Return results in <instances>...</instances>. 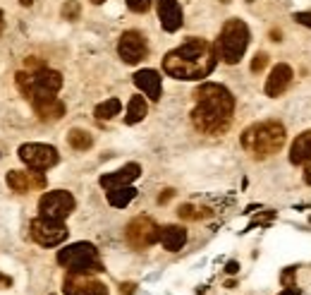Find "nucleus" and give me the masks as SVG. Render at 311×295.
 I'll return each mask as SVG.
<instances>
[{
  "instance_id": "obj_1",
  "label": "nucleus",
  "mask_w": 311,
  "mask_h": 295,
  "mask_svg": "<svg viewBox=\"0 0 311 295\" xmlns=\"http://www.w3.org/2000/svg\"><path fill=\"white\" fill-rule=\"evenodd\" d=\"M218 63V50L206 39H187L180 48L163 58V70L175 79H204L213 72Z\"/></svg>"
},
{
  "instance_id": "obj_2",
  "label": "nucleus",
  "mask_w": 311,
  "mask_h": 295,
  "mask_svg": "<svg viewBox=\"0 0 311 295\" xmlns=\"http://www.w3.org/2000/svg\"><path fill=\"white\" fill-rule=\"evenodd\" d=\"M242 149L254 159H268L278 154L285 144V127L278 120H266L247 127L242 132Z\"/></svg>"
},
{
  "instance_id": "obj_3",
  "label": "nucleus",
  "mask_w": 311,
  "mask_h": 295,
  "mask_svg": "<svg viewBox=\"0 0 311 295\" xmlns=\"http://www.w3.org/2000/svg\"><path fill=\"white\" fill-rule=\"evenodd\" d=\"M249 46V27L242 20H228L221 29V36H218V43H215V50H218V58H223V63L228 65H237L242 60L244 50Z\"/></svg>"
},
{
  "instance_id": "obj_4",
  "label": "nucleus",
  "mask_w": 311,
  "mask_h": 295,
  "mask_svg": "<svg viewBox=\"0 0 311 295\" xmlns=\"http://www.w3.org/2000/svg\"><path fill=\"white\" fill-rule=\"evenodd\" d=\"M58 264L77 274H98L103 271V264L98 259L96 247L91 242H75L58 252Z\"/></svg>"
},
{
  "instance_id": "obj_5",
  "label": "nucleus",
  "mask_w": 311,
  "mask_h": 295,
  "mask_svg": "<svg viewBox=\"0 0 311 295\" xmlns=\"http://www.w3.org/2000/svg\"><path fill=\"white\" fill-rule=\"evenodd\" d=\"M17 86L27 98H34L39 94H58L62 86V75L56 70L43 67L39 72H17Z\"/></svg>"
},
{
  "instance_id": "obj_6",
  "label": "nucleus",
  "mask_w": 311,
  "mask_h": 295,
  "mask_svg": "<svg viewBox=\"0 0 311 295\" xmlns=\"http://www.w3.org/2000/svg\"><path fill=\"white\" fill-rule=\"evenodd\" d=\"M192 123L204 134H223V132H228L232 115L218 111V108H211V106L196 103V108L192 111Z\"/></svg>"
},
{
  "instance_id": "obj_7",
  "label": "nucleus",
  "mask_w": 311,
  "mask_h": 295,
  "mask_svg": "<svg viewBox=\"0 0 311 295\" xmlns=\"http://www.w3.org/2000/svg\"><path fill=\"white\" fill-rule=\"evenodd\" d=\"M124 238H127L130 247H134V250H146V247H151L153 242H158L160 240V228L153 223V218L137 216L127 223V228H124Z\"/></svg>"
},
{
  "instance_id": "obj_8",
  "label": "nucleus",
  "mask_w": 311,
  "mask_h": 295,
  "mask_svg": "<svg viewBox=\"0 0 311 295\" xmlns=\"http://www.w3.org/2000/svg\"><path fill=\"white\" fill-rule=\"evenodd\" d=\"M29 233L43 247H56L67 240V228H65V223L56 221V218H46V216L34 218L31 225H29Z\"/></svg>"
},
{
  "instance_id": "obj_9",
  "label": "nucleus",
  "mask_w": 311,
  "mask_h": 295,
  "mask_svg": "<svg viewBox=\"0 0 311 295\" xmlns=\"http://www.w3.org/2000/svg\"><path fill=\"white\" fill-rule=\"evenodd\" d=\"M75 197L67 190H53L39 199V211L46 218H56V221H65V218L75 211Z\"/></svg>"
},
{
  "instance_id": "obj_10",
  "label": "nucleus",
  "mask_w": 311,
  "mask_h": 295,
  "mask_svg": "<svg viewBox=\"0 0 311 295\" xmlns=\"http://www.w3.org/2000/svg\"><path fill=\"white\" fill-rule=\"evenodd\" d=\"M20 159L27 163L31 170H48L58 163V149L50 144H22L20 147Z\"/></svg>"
},
{
  "instance_id": "obj_11",
  "label": "nucleus",
  "mask_w": 311,
  "mask_h": 295,
  "mask_svg": "<svg viewBox=\"0 0 311 295\" xmlns=\"http://www.w3.org/2000/svg\"><path fill=\"white\" fill-rule=\"evenodd\" d=\"M194 98L196 103H204V106H211V108H218L223 113H235V98L232 94L225 89L223 84H213V82H206L201 84L196 92H194Z\"/></svg>"
},
{
  "instance_id": "obj_12",
  "label": "nucleus",
  "mask_w": 311,
  "mask_h": 295,
  "mask_svg": "<svg viewBox=\"0 0 311 295\" xmlns=\"http://www.w3.org/2000/svg\"><path fill=\"white\" fill-rule=\"evenodd\" d=\"M62 290L65 295H108V288L101 281L91 279L89 274H77V271H69L65 276Z\"/></svg>"
},
{
  "instance_id": "obj_13",
  "label": "nucleus",
  "mask_w": 311,
  "mask_h": 295,
  "mask_svg": "<svg viewBox=\"0 0 311 295\" xmlns=\"http://www.w3.org/2000/svg\"><path fill=\"white\" fill-rule=\"evenodd\" d=\"M118 53L127 65L141 63V60L146 58V53H149V48H146V39L139 34V31H124V34L120 36V41H118Z\"/></svg>"
},
{
  "instance_id": "obj_14",
  "label": "nucleus",
  "mask_w": 311,
  "mask_h": 295,
  "mask_svg": "<svg viewBox=\"0 0 311 295\" xmlns=\"http://www.w3.org/2000/svg\"><path fill=\"white\" fill-rule=\"evenodd\" d=\"M29 101H31L36 115L41 120H60L65 115V103L56 94H39V96L29 98Z\"/></svg>"
},
{
  "instance_id": "obj_15",
  "label": "nucleus",
  "mask_w": 311,
  "mask_h": 295,
  "mask_svg": "<svg viewBox=\"0 0 311 295\" xmlns=\"http://www.w3.org/2000/svg\"><path fill=\"white\" fill-rule=\"evenodd\" d=\"M139 176H141V166H139V163H127V166H122V168L115 170V173H108V176L101 178V187H103L105 192L118 190V187H127V185H132Z\"/></svg>"
},
{
  "instance_id": "obj_16",
  "label": "nucleus",
  "mask_w": 311,
  "mask_h": 295,
  "mask_svg": "<svg viewBox=\"0 0 311 295\" xmlns=\"http://www.w3.org/2000/svg\"><path fill=\"white\" fill-rule=\"evenodd\" d=\"M290 82H292V67L290 65H285V63L276 65V67L270 70V77L266 79V96H270V98L280 96V94L290 86Z\"/></svg>"
},
{
  "instance_id": "obj_17",
  "label": "nucleus",
  "mask_w": 311,
  "mask_h": 295,
  "mask_svg": "<svg viewBox=\"0 0 311 295\" xmlns=\"http://www.w3.org/2000/svg\"><path fill=\"white\" fill-rule=\"evenodd\" d=\"M158 17L166 31H177L182 27V7L177 0H156Z\"/></svg>"
},
{
  "instance_id": "obj_18",
  "label": "nucleus",
  "mask_w": 311,
  "mask_h": 295,
  "mask_svg": "<svg viewBox=\"0 0 311 295\" xmlns=\"http://www.w3.org/2000/svg\"><path fill=\"white\" fill-rule=\"evenodd\" d=\"M134 84L151 98V101H158L160 92H163V86H160V75L156 70H139L137 75H134Z\"/></svg>"
},
{
  "instance_id": "obj_19",
  "label": "nucleus",
  "mask_w": 311,
  "mask_h": 295,
  "mask_svg": "<svg viewBox=\"0 0 311 295\" xmlns=\"http://www.w3.org/2000/svg\"><path fill=\"white\" fill-rule=\"evenodd\" d=\"M187 240V231L182 225H166L160 228V245L166 247L168 252H177Z\"/></svg>"
},
{
  "instance_id": "obj_20",
  "label": "nucleus",
  "mask_w": 311,
  "mask_h": 295,
  "mask_svg": "<svg viewBox=\"0 0 311 295\" xmlns=\"http://www.w3.org/2000/svg\"><path fill=\"white\" fill-rule=\"evenodd\" d=\"M309 159H311V130H306V132H302L297 140L292 142L290 161L295 166H299V163H306Z\"/></svg>"
},
{
  "instance_id": "obj_21",
  "label": "nucleus",
  "mask_w": 311,
  "mask_h": 295,
  "mask_svg": "<svg viewBox=\"0 0 311 295\" xmlns=\"http://www.w3.org/2000/svg\"><path fill=\"white\" fill-rule=\"evenodd\" d=\"M137 197V190L134 187H118V190H108V204L111 206H115V209H122V206H127V204L132 202Z\"/></svg>"
},
{
  "instance_id": "obj_22",
  "label": "nucleus",
  "mask_w": 311,
  "mask_h": 295,
  "mask_svg": "<svg viewBox=\"0 0 311 295\" xmlns=\"http://www.w3.org/2000/svg\"><path fill=\"white\" fill-rule=\"evenodd\" d=\"M146 118V101L144 96H132L130 103H127V115H124V120H127V125H134V123H139V120Z\"/></svg>"
},
{
  "instance_id": "obj_23",
  "label": "nucleus",
  "mask_w": 311,
  "mask_h": 295,
  "mask_svg": "<svg viewBox=\"0 0 311 295\" xmlns=\"http://www.w3.org/2000/svg\"><path fill=\"white\" fill-rule=\"evenodd\" d=\"M7 187L12 192H27L29 187H34L31 185V176L24 173V170H10L7 173Z\"/></svg>"
},
{
  "instance_id": "obj_24",
  "label": "nucleus",
  "mask_w": 311,
  "mask_h": 295,
  "mask_svg": "<svg viewBox=\"0 0 311 295\" xmlns=\"http://www.w3.org/2000/svg\"><path fill=\"white\" fill-rule=\"evenodd\" d=\"M67 142H69V147L77 149V151H86V149H91V144H94V137H91L86 130H69L67 134Z\"/></svg>"
},
{
  "instance_id": "obj_25",
  "label": "nucleus",
  "mask_w": 311,
  "mask_h": 295,
  "mask_svg": "<svg viewBox=\"0 0 311 295\" xmlns=\"http://www.w3.org/2000/svg\"><path fill=\"white\" fill-rule=\"evenodd\" d=\"M120 108H122V103H120L118 98H108V101H103V103H98L94 113H96L98 120H111L120 113Z\"/></svg>"
},
{
  "instance_id": "obj_26",
  "label": "nucleus",
  "mask_w": 311,
  "mask_h": 295,
  "mask_svg": "<svg viewBox=\"0 0 311 295\" xmlns=\"http://www.w3.org/2000/svg\"><path fill=\"white\" fill-rule=\"evenodd\" d=\"M177 214H180V218H187V221H192V218H201V216H211V211L208 209H194L192 204H182L180 209H177Z\"/></svg>"
},
{
  "instance_id": "obj_27",
  "label": "nucleus",
  "mask_w": 311,
  "mask_h": 295,
  "mask_svg": "<svg viewBox=\"0 0 311 295\" xmlns=\"http://www.w3.org/2000/svg\"><path fill=\"white\" fill-rule=\"evenodd\" d=\"M79 12H82V7H79L77 0H67V3L62 5V17H65V20H77Z\"/></svg>"
},
{
  "instance_id": "obj_28",
  "label": "nucleus",
  "mask_w": 311,
  "mask_h": 295,
  "mask_svg": "<svg viewBox=\"0 0 311 295\" xmlns=\"http://www.w3.org/2000/svg\"><path fill=\"white\" fill-rule=\"evenodd\" d=\"M266 65H268V56H266V53H256L254 60H251V72L259 75L261 70H266Z\"/></svg>"
},
{
  "instance_id": "obj_29",
  "label": "nucleus",
  "mask_w": 311,
  "mask_h": 295,
  "mask_svg": "<svg viewBox=\"0 0 311 295\" xmlns=\"http://www.w3.org/2000/svg\"><path fill=\"white\" fill-rule=\"evenodd\" d=\"M127 7L132 12H146L151 7V0H127Z\"/></svg>"
},
{
  "instance_id": "obj_30",
  "label": "nucleus",
  "mask_w": 311,
  "mask_h": 295,
  "mask_svg": "<svg viewBox=\"0 0 311 295\" xmlns=\"http://www.w3.org/2000/svg\"><path fill=\"white\" fill-rule=\"evenodd\" d=\"M295 271H297L295 267H287V269L283 271V276H280V283H283L285 288H290V286H295Z\"/></svg>"
},
{
  "instance_id": "obj_31",
  "label": "nucleus",
  "mask_w": 311,
  "mask_h": 295,
  "mask_svg": "<svg viewBox=\"0 0 311 295\" xmlns=\"http://www.w3.org/2000/svg\"><path fill=\"white\" fill-rule=\"evenodd\" d=\"M27 70H31V72H39V70H43L46 67V63L43 60H39V58H27Z\"/></svg>"
},
{
  "instance_id": "obj_32",
  "label": "nucleus",
  "mask_w": 311,
  "mask_h": 295,
  "mask_svg": "<svg viewBox=\"0 0 311 295\" xmlns=\"http://www.w3.org/2000/svg\"><path fill=\"white\" fill-rule=\"evenodd\" d=\"M29 176H31V185L34 187H46V178H43L41 170H31Z\"/></svg>"
},
{
  "instance_id": "obj_33",
  "label": "nucleus",
  "mask_w": 311,
  "mask_h": 295,
  "mask_svg": "<svg viewBox=\"0 0 311 295\" xmlns=\"http://www.w3.org/2000/svg\"><path fill=\"white\" fill-rule=\"evenodd\" d=\"M295 22L304 24V27H311V10L309 12H295Z\"/></svg>"
},
{
  "instance_id": "obj_34",
  "label": "nucleus",
  "mask_w": 311,
  "mask_h": 295,
  "mask_svg": "<svg viewBox=\"0 0 311 295\" xmlns=\"http://www.w3.org/2000/svg\"><path fill=\"white\" fill-rule=\"evenodd\" d=\"M134 288H137V283H122V286H120V293L132 295V293H134Z\"/></svg>"
},
{
  "instance_id": "obj_35",
  "label": "nucleus",
  "mask_w": 311,
  "mask_h": 295,
  "mask_svg": "<svg viewBox=\"0 0 311 295\" xmlns=\"http://www.w3.org/2000/svg\"><path fill=\"white\" fill-rule=\"evenodd\" d=\"M173 195H175V190H163V195L158 197V202H160V204L170 202V199H173Z\"/></svg>"
},
{
  "instance_id": "obj_36",
  "label": "nucleus",
  "mask_w": 311,
  "mask_h": 295,
  "mask_svg": "<svg viewBox=\"0 0 311 295\" xmlns=\"http://www.w3.org/2000/svg\"><path fill=\"white\" fill-rule=\"evenodd\" d=\"M237 269H240L237 262H228V264H225V271H228V274H237Z\"/></svg>"
},
{
  "instance_id": "obj_37",
  "label": "nucleus",
  "mask_w": 311,
  "mask_h": 295,
  "mask_svg": "<svg viewBox=\"0 0 311 295\" xmlns=\"http://www.w3.org/2000/svg\"><path fill=\"white\" fill-rule=\"evenodd\" d=\"M280 295H299V288L297 286H290V288H285Z\"/></svg>"
},
{
  "instance_id": "obj_38",
  "label": "nucleus",
  "mask_w": 311,
  "mask_h": 295,
  "mask_svg": "<svg viewBox=\"0 0 311 295\" xmlns=\"http://www.w3.org/2000/svg\"><path fill=\"white\" fill-rule=\"evenodd\" d=\"M304 180L311 185V159L306 161V170H304Z\"/></svg>"
},
{
  "instance_id": "obj_39",
  "label": "nucleus",
  "mask_w": 311,
  "mask_h": 295,
  "mask_svg": "<svg viewBox=\"0 0 311 295\" xmlns=\"http://www.w3.org/2000/svg\"><path fill=\"white\" fill-rule=\"evenodd\" d=\"M10 283H12V281H10L7 276H3V274H0V286H10Z\"/></svg>"
},
{
  "instance_id": "obj_40",
  "label": "nucleus",
  "mask_w": 311,
  "mask_h": 295,
  "mask_svg": "<svg viewBox=\"0 0 311 295\" xmlns=\"http://www.w3.org/2000/svg\"><path fill=\"white\" fill-rule=\"evenodd\" d=\"M3 29H5V14H3V10H0V34H3Z\"/></svg>"
},
{
  "instance_id": "obj_41",
  "label": "nucleus",
  "mask_w": 311,
  "mask_h": 295,
  "mask_svg": "<svg viewBox=\"0 0 311 295\" xmlns=\"http://www.w3.org/2000/svg\"><path fill=\"white\" fill-rule=\"evenodd\" d=\"M20 3H22V5H27V7H29V5H34L36 0H20Z\"/></svg>"
},
{
  "instance_id": "obj_42",
  "label": "nucleus",
  "mask_w": 311,
  "mask_h": 295,
  "mask_svg": "<svg viewBox=\"0 0 311 295\" xmlns=\"http://www.w3.org/2000/svg\"><path fill=\"white\" fill-rule=\"evenodd\" d=\"M91 3H94V5H101V3H105V0H91Z\"/></svg>"
}]
</instances>
